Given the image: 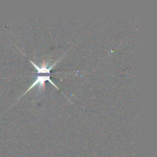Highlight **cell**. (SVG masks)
<instances>
[{
  "label": "cell",
  "instance_id": "obj_1",
  "mask_svg": "<svg viewBox=\"0 0 157 157\" xmlns=\"http://www.w3.org/2000/svg\"><path fill=\"white\" fill-rule=\"evenodd\" d=\"M48 81L49 82H50L51 84H52V85L54 86V87H56L58 90H60L59 87H58V86H57L56 84H55V82H54L53 81H52V80H51L50 75H38V76L37 77L36 79L35 80V81L33 82V84H32V85H31L30 87H29V88L27 89V90H26V91L25 92V93L22 94V96H24V95L25 94H27L28 92H29V90H31V89L33 88L34 87H36L37 85H39L40 88H41V87H42V88H44V82H45V81Z\"/></svg>",
  "mask_w": 157,
  "mask_h": 157
},
{
  "label": "cell",
  "instance_id": "obj_2",
  "mask_svg": "<svg viewBox=\"0 0 157 157\" xmlns=\"http://www.w3.org/2000/svg\"><path fill=\"white\" fill-rule=\"evenodd\" d=\"M62 58H63V56L61 57V58H60L58 61H55V63H53L52 64H51L50 66H48L47 64H46L45 62L43 63L42 65L38 66V65H37L36 64H35V63H34V61H31V60H29V61H30V62L33 64V66L35 67V68L36 69L38 74H50V71L52 70V69L53 68L55 65H56L57 63H58V61H60V60H61Z\"/></svg>",
  "mask_w": 157,
  "mask_h": 157
}]
</instances>
